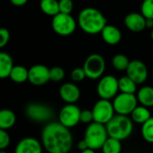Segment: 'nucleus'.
Wrapping results in <instances>:
<instances>
[{"instance_id":"obj_21","label":"nucleus","mask_w":153,"mask_h":153,"mask_svg":"<svg viewBox=\"0 0 153 153\" xmlns=\"http://www.w3.org/2000/svg\"><path fill=\"white\" fill-rule=\"evenodd\" d=\"M16 121V116L12 110L1 109L0 110V128L8 130L14 126Z\"/></svg>"},{"instance_id":"obj_32","label":"nucleus","mask_w":153,"mask_h":153,"mask_svg":"<svg viewBox=\"0 0 153 153\" xmlns=\"http://www.w3.org/2000/svg\"><path fill=\"white\" fill-rule=\"evenodd\" d=\"M10 143V136L7 130L0 128V149H5Z\"/></svg>"},{"instance_id":"obj_29","label":"nucleus","mask_w":153,"mask_h":153,"mask_svg":"<svg viewBox=\"0 0 153 153\" xmlns=\"http://www.w3.org/2000/svg\"><path fill=\"white\" fill-rule=\"evenodd\" d=\"M65 76V71L61 67L56 66L50 68V80L53 82H59L63 80Z\"/></svg>"},{"instance_id":"obj_20","label":"nucleus","mask_w":153,"mask_h":153,"mask_svg":"<svg viewBox=\"0 0 153 153\" xmlns=\"http://www.w3.org/2000/svg\"><path fill=\"white\" fill-rule=\"evenodd\" d=\"M130 115L133 123H140V124L144 123L146 121H148L151 117L149 108L141 105H137Z\"/></svg>"},{"instance_id":"obj_28","label":"nucleus","mask_w":153,"mask_h":153,"mask_svg":"<svg viewBox=\"0 0 153 153\" xmlns=\"http://www.w3.org/2000/svg\"><path fill=\"white\" fill-rule=\"evenodd\" d=\"M140 13L146 19H153V0H143Z\"/></svg>"},{"instance_id":"obj_39","label":"nucleus","mask_w":153,"mask_h":153,"mask_svg":"<svg viewBox=\"0 0 153 153\" xmlns=\"http://www.w3.org/2000/svg\"><path fill=\"white\" fill-rule=\"evenodd\" d=\"M150 38H151V40L153 41V28H152V30H151V32H150Z\"/></svg>"},{"instance_id":"obj_31","label":"nucleus","mask_w":153,"mask_h":153,"mask_svg":"<svg viewBox=\"0 0 153 153\" xmlns=\"http://www.w3.org/2000/svg\"><path fill=\"white\" fill-rule=\"evenodd\" d=\"M59 13L71 14L74 8V4L72 0H59Z\"/></svg>"},{"instance_id":"obj_30","label":"nucleus","mask_w":153,"mask_h":153,"mask_svg":"<svg viewBox=\"0 0 153 153\" xmlns=\"http://www.w3.org/2000/svg\"><path fill=\"white\" fill-rule=\"evenodd\" d=\"M70 78L73 82H81L87 78V75L83 68H76L71 71Z\"/></svg>"},{"instance_id":"obj_3","label":"nucleus","mask_w":153,"mask_h":153,"mask_svg":"<svg viewBox=\"0 0 153 153\" xmlns=\"http://www.w3.org/2000/svg\"><path fill=\"white\" fill-rule=\"evenodd\" d=\"M109 137L123 140L129 138L133 131V122L128 115H114L106 124Z\"/></svg>"},{"instance_id":"obj_38","label":"nucleus","mask_w":153,"mask_h":153,"mask_svg":"<svg viewBox=\"0 0 153 153\" xmlns=\"http://www.w3.org/2000/svg\"><path fill=\"white\" fill-rule=\"evenodd\" d=\"M80 153H96V150H95V149H90V148H88V149H85V150L80 151Z\"/></svg>"},{"instance_id":"obj_14","label":"nucleus","mask_w":153,"mask_h":153,"mask_svg":"<svg viewBox=\"0 0 153 153\" xmlns=\"http://www.w3.org/2000/svg\"><path fill=\"white\" fill-rule=\"evenodd\" d=\"M15 153H42V144L35 138L26 137L17 143Z\"/></svg>"},{"instance_id":"obj_10","label":"nucleus","mask_w":153,"mask_h":153,"mask_svg":"<svg viewBox=\"0 0 153 153\" xmlns=\"http://www.w3.org/2000/svg\"><path fill=\"white\" fill-rule=\"evenodd\" d=\"M80 108L75 104H66L59 114V122L68 128H73L80 122Z\"/></svg>"},{"instance_id":"obj_37","label":"nucleus","mask_w":153,"mask_h":153,"mask_svg":"<svg viewBox=\"0 0 153 153\" xmlns=\"http://www.w3.org/2000/svg\"><path fill=\"white\" fill-rule=\"evenodd\" d=\"M146 28H153V19H146Z\"/></svg>"},{"instance_id":"obj_43","label":"nucleus","mask_w":153,"mask_h":153,"mask_svg":"<svg viewBox=\"0 0 153 153\" xmlns=\"http://www.w3.org/2000/svg\"><path fill=\"white\" fill-rule=\"evenodd\" d=\"M68 153H69V152H68Z\"/></svg>"},{"instance_id":"obj_36","label":"nucleus","mask_w":153,"mask_h":153,"mask_svg":"<svg viewBox=\"0 0 153 153\" xmlns=\"http://www.w3.org/2000/svg\"><path fill=\"white\" fill-rule=\"evenodd\" d=\"M10 2L16 7H22L28 2V0H10Z\"/></svg>"},{"instance_id":"obj_35","label":"nucleus","mask_w":153,"mask_h":153,"mask_svg":"<svg viewBox=\"0 0 153 153\" xmlns=\"http://www.w3.org/2000/svg\"><path fill=\"white\" fill-rule=\"evenodd\" d=\"M78 149H79V151H82V150H85V149H88V145L87 141L84 139L79 141V143H78Z\"/></svg>"},{"instance_id":"obj_13","label":"nucleus","mask_w":153,"mask_h":153,"mask_svg":"<svg viewBox=\"0 0 153 153\" xmlns=\"http://www.w3.org/2000/svg\"><path fill=\"white\" fill-rule=\"evenodd\" d=\"M28 81L34 86H42L50 81V68L42 64L33 65L29 68Z\"/></svg>"},{"instance_id":"obj_27","label":"nucleus","mask_w":153,"mask_h":153,"mask_svg":"<svg viewBox=\"0 0 153 153\" xmlns=\"http://www.w3.org/2000/svg\"><path fill=\"white\" fill-rule=\"evenodd\" d=\"M130 59L127 56L123 54H116L113 57L112 59V65L113 67L119 70V71H123L126 70L129 64H130Z\"/></svg>"},{"instance_id":"obj_42","label":"nucleus","mask_w":153,"mask_h":153,"mask_svg":"<svg viewBox=\"0 0 153 153\" xmlns=\"http://www.w3.org/2000/svg\"><path fill=\"white\" fill-rule=\"evenodd\" d=\"M141 1H143V0H141Z\"/></svg>"},{"instance_id":"obj_4","label":"nucleus","mask_w":153,"mask_h":153,"mask_svg":"<svg viewBox=\"0 0 153 153\" xmlns=\"http://www.w3.org/2000/svg\"><path fill=\"white\" fill-rule=\"evenodd\" d=\"M109 137L105 124L92 122L85 131L84 140L87 141L88 148L97 150L101 149L105 141Z\"/></svg>"},{"instance_id":"obj_26","label":"nucleus","mask_w":153,"mask_h":153,"mask_svg":"<svg viewBox=\"0 0 153 153\" xmlns=\"http://www.w3.org/2000/svg\"><path fill=\"white\" fill-rule=\"evenodd\" d=\"M140 133L146 142L153 144V117L141 124Z\"/></svg>"},{"instance_id":"obj_16","label":"nucleus","mask_w":153,"mask_h":153,"mask_svg":"<svg viewBox=\"0 0 153 153\" xmlns=\"http://www.w3.org/2000/svg\"><path fill=\"white\" fill-rule=\"evenodd\" d=\"M124 25L131 32L140 33L146 28V18L141 13H130L124 18Z\"/></svg>"},{"instance_id":"obj_34","label":"nucleus","mask_w":153,"mask_h":153,"mask_svg":"<svg viewBox=\"0 0 153 153\" xmlns=\"http://www.w3.org/2000/svg\"><path fill=\"white\" fill-rule=\"evenodd\" d=\"M10 38L9 31L6 28H0V49L5 47Z\"/></svg>"},{"instance_id":"obj_5","label":"nucleus","mask_w":153,"mask_h":153,"mask_svg":"<svg viewBox=\"0 0 153 153\" xmlns=\"http://www.w3.org/2000/svg\"><path fill=\"white\" fill-rule=\"evenodd\" d=\"M76 20L71 14L59 13L52 17L51 27L53 31L61 36H68L72 34L76 28Z\"/></svg>"},{"instance_id":"obj_24","label":"nucleus","mask_w":153,"mask_h":153,"mask_svg":"<svg viewBox=\"0 0 153 153\" xmlns=\"http://www.w3.org/2000/svg\"><path fill=\"white\" fill-rule=\"evenodd\" d=\"M40 7L45 15L52 17L59 13V0H41Z\"/></svg>"},{"instance_id":"obj_1","label":"nucleus","mask_w":153,"mask_h":153,"mask_svg":"<svg viewBox=\"0 0 153 153\" xmlns=\"http://www.w3.org/2000/svg\"><path fill=\"white\" fill-rule=\"evenodd\" d=\"M42 144L49 153H68L73 146V136L69 128L59 122H51L42 131Z\"/></svg>"},{"instance_id":"obj_19","label":"nucleus","mask_w":153,"mask_h":153,"mask_svg":"<svg viewBox=\"0 0 153 153\" xmlns=\"http://www.w3.org/2000/svg\"><path fill=\"white\" fill-rule=\"evenodd\" d=\"M14 67L12 57L6 52H0V79L9 76Z\"/></svg>"},{"instance_id":"obj_12","label":"nucleus","mask_w":153,"mask_h":153,"mask_svg":"<svg viewBox=\"0 0 153 153\" xmlns=\"http://www.w3.org/2000/svg\"><path fill=\"white\" fill-rule=\"evenodd\" d=\"M125 71H126V75L129 78H131L138 85L144 83L148 79L149 71L147 66L145 65V63H143L140 60L138 59L131 60Z\"/></svg>"},{"instance_id":"obj_25","label":"nucleus","mask_w":153,"mask_h":153,"mask_svg":"<svg viewBox=\"0 0 153 153\" xmlns=\"http://www.w3.org/2000/svg\"><path fill=\"white\" fill-rule=\"evenodd\" d=\"M122 140L108 137L102 146L103 153H122Z\"/></svg>"},{"instance_id":"obj_40","label":"nucleus","mask_w":153,"mask_h":153,"mask_svg":"<svg viewBox=\"0 0 153 153\" xmlns=\"http://www.w3.org/2000/svg\"><path fill=\"white\" fill-rule=\"evenodd\" d=\"M0 153H7L5 149H0Z\"/></svg>"},{"instance_id":"obj_22","label":"nucleus","mask_w":153,"mask_h":153,"mask_svg":"<svg viewBox=\"0 0 153 153\" xmlns=\"http://www.w3.org/2000/svg\"><path fill=\"white\" fill-rule=\"evenodd\" d=\"M28 74H29V69H27L24 66L17 65L13 67L11 73L9 75V78L14 82L20 84L28 80Z\"/></svg>"},{"instance_id":"obj_2","label":"nucleus","mask_w":153,"mask_h":153,"mask_svg":"<svg viewBox=\"0 0 153 153\" xmlns=\"http://www.w3.org/2000/svg\"><path fill=\"white\" fill-rule=\"evenodd\" d=\"M107 20L101 11L94 7L82 9L78 16V24L81 30L88 34H97L107 25Z\"/></svg>"},{"instance_id":"obj_41","label":"nucleus","mask_w":153,"mask_h":153,"mask_svg":"<svg viewBox=\"0 0 153 153\" xmlns=\"http://www.w3.org/2000/svg\"><path fill=\"white\" fill-rule=\"evenodd\" d=\"M122 153H128V152H122Z\"/></svg>"},{"instance_id":"obj_6","label":"nucleus","mask_w":153,"mask_h":153,"mask_svg":"<svg viewBox=\"0 0 153 153\" xmlns=\"http://www.w3.org/2000/svg\"><path fill=\"white\" fill-rule=\"evenodd\" d=\"M83 68L86 72L87 78L90 79H98L102 78L105 69L104 57L97 53L89 55L84 62Z\"/></svg>"},{"instance_id":"obj_7","label":"nucleus","mask_w":153,"mask_h":153,"mask_svg":"<svg viewBox=\"0 0 153 153\" xmlns=\"http://www.w3.org/2000/svg\"><path fill=\"white\" fill-rule=\"evenodd\" d=\"M138 99L135 94L120 93L115 96L113 101L114 111L117 114L130 115L138 105Z\"/></svg>"},{"instance_id":"obj_9","label":"nucleus","mask_w":153,"mask_h":153,"mask_svg":"<svg viewBox=\"0 0 153 153\" xmlns=\"http://www.w3.org/2000/svg\"><path fill=\"white\" fill-rule=\"evenodd\" d=\"M94 122L106 124L114 116V108L113 102L107 99L100 98L93 106Z\"/></svg>"},{"instance_id":"obj_23","label":"nucleus","mask_w":153,"mask_h":153,"mask_svg":"<svg viewBox=\"0 0 153 153\" xmlns=\"http://www.w3.org/2000/svg\"><path fill=\"white\" fill-rule=\"evenodd\" d=\"M137 85L131 78L126 75L122 76L118 79V87L119 91L122 93H128V94H135L137 91Z\"/></svg>"},{"instance_id":"obj_15","label":"nucleus","mask_w":153,"mask_h":153,"mask_svg":"<svg viewBox=\"0 0 153 153\" xmlns=\"http://www.w3.org/2000/svg\"><path fill=\"white\" fill-rule=\"evenodd\" d=\"M59 97L66 104H75L80 97V89L73 82L64 83L59 88Z\"/></svg>"},{"instance_id":"obj_17","label":"nucleus","mask_w":153,"mask_h":153,"mask_svg":"<svg viewBox=\"0 0 153 153\" xmlns=\"http://www.w3.org/2000/svg\"><path fill=\"white\" fill-rule=\"evenodd\" d=\"M100 33L104 42L109 45H116L122 40L121 31L118 27L112 25H106Z\"/></svg>"},{"instance_id":"obj_18","label":"nucleus","mask_w":153,"mask_h":153,"mask_svg":"<svg viewBox=\"0 0 153 153\" xmlns=\"http://www.w3.org/2000/svg\"><path fill=\"white\" fill-rule=\"evenodd\" d=\"M138 102L148 108L153 107V88L150 86H145L140 88L137 92Z\"/></svg>"},{"instance_id":"obj_11","label":"nucleus","mask_w":153,"mask_h":153,"mask_svg":"<svg viewBox=\"0 0 153 153\" xmlns=\"http://www.w3.org/2000/svg\"><path fill=\"white\" fill-rule=\"evenodd\" d=\"M27 116L35 122H46L53 116L52 109L43 104L33 103L27 105L25 109Z\"/></svg>"},{"instance_id":"obj_8","label":"nucleus","mask_w":153,"mask_h":153,"mask_svg":"<svg viewBox=\"0 0 153 153\" xmlns=\"http://www.w3.org/2000/svg\"><path fill=\"white\" fill-rule=\"evenodd\" d=\"M118 79L112 75L104 76L100 78V80L97 84V92L100 98L111 100L114 98L118 94Z\"/></svg>"},{"instance_id":"obj_33","label":"nucleus","mask_w":153,"mask_h":153,"mask_svg":"<svg viewBox=\"0 0 153 153\" xmlns=\"http://www.w3.org/2000/svg\"><path fill=\"white\" fill-rule=\"evenodd\" d=\"M80 122L86 124H89L94 122V115L92 110H81Z\"/></svg>"}]
</instances>
